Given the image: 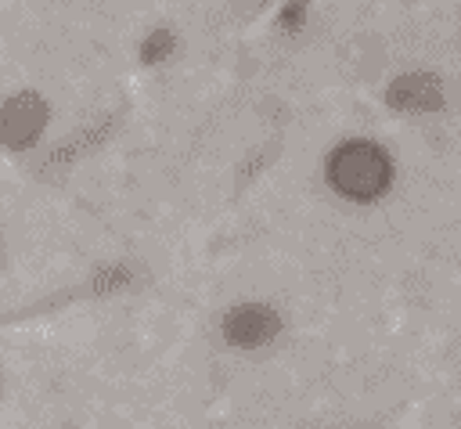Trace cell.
Here are the masks:
<instances>
[{
	"label": "cell",
	"instance_id": "2",
	"mask_svg": "<svg viewBox=\"0 0 461 429\" xmlns=\"http://www.w3.org/2000/svg\"><path fill=\"white\" fill-rule=\"evenodd\" d=\"M47 123V105L36 94H14L0 105V141L11 148H29Z\"/></svg>",
	"mask_w": 461,
	"mask_h": 429
},
{
	"label": "cell",
	"instance_id": "1",
	"mask_svg": "<svg viewBox=\"0 0 461 429\" xmlns=\"http://www.w3.org/2000/svg\"><path fill=\"white\" fill-rule=\"evenodd\" d=\"M328 184L353 202H378L393 187V159L375 141H346L328 155Z\"/></svg>",
	"mask_w": 461,
	"mask_h": 429
},
{
	"label": "cell",
	"instance_id": "5",
	"mask_svg": "<svg viewBox=\"0 0 461 429\" xmlns=\"http://www.w3.org/2000/svg\"><path fill=\"white\" fill-rule=\"evenodd\" d=\"M169 50H173V32L158 29V32H151V36L140 43V61H144V65H155V61H162Z\"/></svg>",
	"mask_w": 461,
	"mask_h": 429
},
{
	"label": "cell",
	"instance_id": "3",
	"mask_svg": "<svg viewBox=\"0 0 461 429\" xmlns=\"http://www.w3.org/2000/svg\"><path fill=\"white\" fill-rule=\"evenodd\" d=\"M281 328V317L267 303H241L223 317V335L234 346H267Z\"/></svg>",
	"mask_w": 461,
	"mask_h": 429
},
{
	"label": "cell",
	"instance_id": "4",
	"mask_svg": "<svg viewBox=\"0 0 461 429\" xmlns=\"http://www.w3.org/2000/svg\"><path fill=\"white\" fill-rule=\"evenodd\" d=\"M385 101L396 112H436L443 105V90L436 76H400L385 90Z\"/></svg>",
	"mask_w": 461,
	"mask_h": 429
},
{
	"label": "cell",
	"instance_id": "6",
	"mask_svg": "<svg viewBox=\"0 0 461 429\" xmlns=\"http://www.w3.org/2000/svg\"><path fill=\"white\" fill-rule=\"evenodd\" d=\"M303 22H306V0H288L281 7V29L285 32H295Z\"/></svg>",
	"mask_w": 461,
	"mask_h": 429
}]
</instances>
